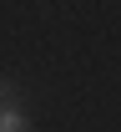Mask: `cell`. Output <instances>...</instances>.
I'll return each instance as SVG.
<instances>
[{
    "label": "cell",
    "mask_w": 121,
    "mask_h": 132,
    "mask_svg": "<svg viewBox=\"0 0 121 132\" xmlns=\"http://www.w3.org/2000/svg\"><path fill=\"white\" fill-rule=\"evenodd\" d=\"M0 132H30L25 112H20V107H5V112H0Z\"/></svg>",
    "instance_id": "1"
},
{
    "label": "cell",
    "mask_w": 121,
    "mask_h": 132,
    "mask_svg": "<svg viewBox=\"0 0 121 132\" xmlns=\"http://www.w3.org/2000/svg\"><path fill=\"white\" fill-rule=\"evenodd\" d=\"M5 107H15V86L10 81H0V112H5Z\"/></svg>",
    "instance_id": "2"
}]
</instances>
